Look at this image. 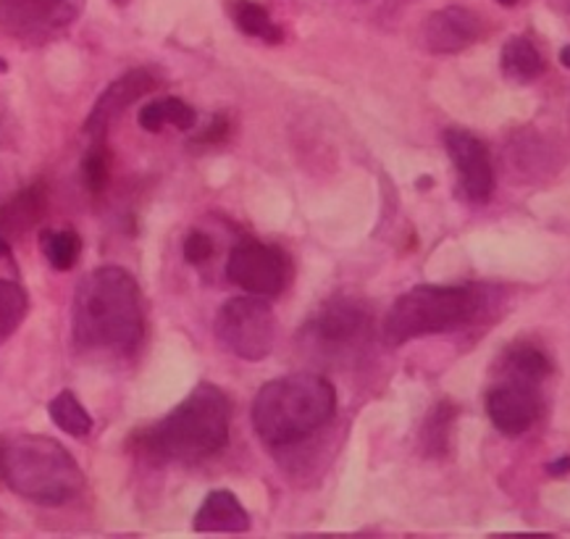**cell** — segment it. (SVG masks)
Listing matches in <instances>:
<instances>
[{
  "label": "cell",
  "instance_id": "9c48e42d",
  "mask_svg": "<svg viewBox=\"0 0 570 539\" xmlns=\"http://www.w3.org/2000/svg\"><path fill=\"white\" fill-rule=\"evenodd\" d=\"M370 316L368 308L353 297H334L318 311L308 332L320 350L347 353L355 345H363L368 337Z\"/></svg>",
  "mask_w": 570,
  "mask_h": 539
},
{
  "label": "cell",
  "instance_id": "4316f807",
  "mask_svg": "<svg viewBox=\"0 0 570 539\" xmlns=\"http://www.w3.org/2000/svg\"><path fill=\"white\" fill-rule=\"evenodd\" d=\"M226 132H230V124H226L224 116H216L213 119V126H208V132L203 134V143H221V140L226 138Z\"/></svg>",
  "mask_w": 570,
  "mask_h": 539
},
{
  "label": "cell",
  "instance_id": "603a6c76",
  "mask_svg": "<svg viewBox=\"0 0 570 539\" xmlns=\"http://www.w3.org/2000/svg\"><path fill=\"white\" fill-rule=\"evenodd\" d=\"M82 180H84V187H88L92 195H103L105 187H109V182H111V151L101 143V140H98V143L92 145V151L84 155Z\"/></svg>",
  "mask_w": 570,
  "mask_h": 539
},
{
  "label": "cell",
  "instance_id": "3957f363",
  "mask_svg": "<svg viewBox=\"0 0 570 539\" xmlns=\"http://www.w3.org/2000/svg\"><path fill=\"white\" fill-rule=\"evenodd\" d=\"M230 397L213 385H197L142 437L145 450L161 460L192 464L216 456L230 443Z\"/></svg>",
  "mask_w": 570,
  "mask_h": 539
},
{
  "label": "cell",
  "instance_id": "4fadbf2b",
  "mask_svg": "<svg viewBox=\"0 0 570 539\" xmlns=\"http://www.w3.org/2000/svg\"><path fill=\"white\" fill-rule=\"evenodd\" d=\"M481 34V21L474 11L450 6V9L434 11L424 24V42L431 53L447 55L460 53L474 45Z\"/></svg>",
  "mask_w": 570,
  "mask_h": 539
},
{
  "label": "cell",
  "instance_id": "8992f818",
  "mask_svg": "<svg viewBox=\"0 0 570 539\" xmlns=\"http://www.w3.org/2000/svg\"><path fill=\"white\" fill-rule=\"evenodd\" d=\"M213 332L232 356L242 360H263L276 343L274 308L261 295L232 297L221 306Z\"/></svg>",
  "mask_w": 570,
  "mask_h": 539
},
{
  "label": "cell",
  "instance_id": "9a60e30c",
  "mask_svg": "<svg viewBox=\"0 0 570 539\" xmlns=\"http://www.w3.org/2000/svg\"><path fill=\"white\" fill-rule=\"evenodd\" d=\"M247 529H251V516L230 489L211 492L195 513V531H203V535H218V531L242 535Z\"/></svg>",
  "mask_w": 570,
  "mask_h": 539
},
{
  "label": "cell",
  "instance_id": "7402d4cb",
  "mask_svg": "<svg viewBox=\"0 0 570 539\" xmlns=\"http://www.w3.org/2000/svg\"><path fill=\"white\" fill-rule=\"evenodd\" d=\"M232 13L240 30L251 34V38L282 42V30L274 24V19L268 17V11L263 9L261 3H255V0H237V3L232 6Z\"/></svg>",
  "mask_w": 570,
  "mask_h": 539
},
{
  "label": "cell",
  "instance_id": "6da1fadb",
  "mask_svg": "<svg viewBox=\"0 0 570 539\" xmlns=\"http://www.w3.org/2000/svg\"><path fill=\"white\" fill-rule=\"evenodd\" d=\"M71 332L82 350L132 353L145 335L138 279L121 266H101L77 285Z\"/></svg>",
  "mask_w": 570,
  "mask_h": 539
},
{
  "label": "cell",
  "instance_id": "ffe728a7",
  "mask_svg": "<svg viewBox=\"0 0 570 539\" xmlns=\"http://www.w3.org/2000/svg\"><path fill=\"white\" fill-rule=\"evenodd\" d=\"M505 368H508L510 379H518V382H526V385L539 387L541 382L550 377L552 366L539 347L520 345V347H512V350L508 353V358H505Z\"/></svg>",
  "mask_w": 570,
  "mask_h": 539
},
{
  "label": "cell",
  "instance_id": "1f68e13d",
  "mask_svg": "<svg viewBox=\"0 0 570 539\" xmlns=\"http://www.w3.org/2000/svg\"><path fill=\"white\" fill-rule=\"evenodd\" d=\"M3 452H6V445L0 443V479H3Z\"/></svg>",
  "mask_w": 570,
  "mask_h": 539
},
{
  "label": "cell",
  "instance_id": "30bf717a",
  "mask_svg": "<svg viewBox=\"0 0 570 539\" xmlns=\"http://www.w3.org/2000/svg\"><path fill=\"white\" fill-rule=\"evenodd\" d=\"M441 140H445L452 166L458 169L462 193L474 203H487L491 190H495V172H491L489 153L481 145V140L466 130H458V126L447 130Z\"/></svg>",
  "mask_w": 570,
  "mask_h": 539
},
{
  "label": "cell",
  "instance_id": "7c38bea8",
  "mask_svg": "<svg viewBox=\"0 0 570 539\" xmlns=\"http://www.w3.org/2000/svg\"><path fill=\"white\" fill-rule=\"evenodd\" d=\"M539 395L537 387L526 382L510 379L505 385L489 389L487 414L497 429L508 437L526 435L539 418Z\"/></svg>",
  "mask_w": 570,
  "mask_h": 539
},
{
  "label": "cell",
  "instance_id": "d6a6232c",
  "mask_svg": "<svg viewBox=\"0 0 570 539\" xmlns=\"http://www.w3.org/2000/svg\"><path fill=\"white\" fill-rule=\"evenodd\" d=\"M497 3H500V6H516L518 0H497Z\"/></svg>",
  "mask_w": 570,
  "mask_h": 539
},
{
  "label": "cell",
  "instance_id": "484cf974",
  "mask_svg": "<svg viewBox=\"0 0 570 539\" xmlns=\"http://www.w3.org/2000/svg\"><path fill=\"white\" fill-rule=\"evenodd\" d=\"M13 145H17V122H13V113L9 105L0 101V148Z\"/></svg>",
  "mask_w": 570,
  "mask_h": 539
},
{
  "label": "cell",
  "instance_id": "5bb4252c",
  "mask_svg": "<svg viewBox=\"0 0 570 539\" xmlns=\"http://www.w3.org/2000/svg\"><path fill=\"white\" fill-rule=\"evenodd\" d=\"M48 209V190L42 182H34L30 187L19 190L9 201L0 203V234L6 240L24 237L32 226L40 224Z\"/></svg>",
  "mask_w": 570,
  "mask_h": 539
},
{
  "label": "cell",
  "instance_id": "5b68a950",
  "mask_svg": "<svg viewBox=\"0 0 570 539\" xmlns=\"http://www.w3.org/2000/svg\"><path fill=\"white\" fill-rule=\"evenodd\" d=\"M481 308V295L462 285H420L395 301L384 316V343L397 347L410 339L439 335L466 326Z\"/></svg>",
  "mask_w": 570,
  "mask_h": 539
},
{
  "label": "cell",
  "instance_id": "ac0fdd59",
  "mask_svg": "<svg viewBox=\"0 0 570 539\" xmlns=\"http://www.w3.org/2000/svg\"><path fill=\"white\" fill-rule=\"evenodd\" d=\"M48 414H51V421L63 435L82 439L92 431V416L71 389H63V393L53 397L51 406H48Z\"/></svg>",
  "mask_w": 570,
  "mask_h": 539
},
{
  "label": "cell",
  "instance_id": "2e32d148",
  "mask_svg": "<svg viewBox=\"0 0 570 539\" xmlns=\"http://www.w3.org/2000/svg\"><path fill=\"white\" fill-rule=\"evenodd\" d=\"M500 67L502 74L510 77V80L531 82L544 72V59H541L539 48L529 38H512L505 42Z\"/></svg>",
  "mask_w": 570,
  "mask_h": 539
},
{
  "label": "cell",
  "instance_id": "d6986e66",
  "mask_svg": "<svg viewBox=\"0 0 570 539\" xmlns=\"http://www.w3.org/2000/svg\"><path fill=\"white\" fill-rule=\"evenodd\" d=\"M40 247L42 253H45L48 264H51L55 272H69V268H74V264L82 255V240L74 230H42Z\"/></svg>",
  "mask_w": 570,
  "mask_h": 539
},
{
  "label": "cell",
  "instance_id": "ba28073f",
  "mask_svg": "<svg viewBox=\"0 0 570 539\" xmlns=\"http://www.w3.org/2000/svg\"><path fill=\"white\" fill-rule=\"evenodd\" d=\"M77 0H0V27L17 40L45 42L77 19Z\"/></svg>",
  "mask_w": 570,
  "mask_h": 539
},
{
  "label": "cell",
  "instance_id": "e0dca14e",
  "mask_svg": "<svg viewBox=\"0 0 570 539\" xmlns=\"http://www.w3.org/2000/svg\"><path fill=\"white\" fill-rule=\"evenodd\" d=\"M197 113L180 98H163V101H151L140 111V126L145 132H161L163 126H176V130H192Z\"/></svg>",
  "mask_w": 570,
  "mask_h": 539
},
{
  "label": "cell",
  "instance_id": "4dcf8cb0",
  "mask_svg": "<svg viewBox=\"0 0 570 539\" xmlns=\"http://www.w3.org/2000/svg\"><path fill=\"white\" fill-rule=\"evenodd\" d=\"M560 63H562V67H566V69H570V45H566V48H562V51H560Z\"/></svg>",
  "mask_w": 570,
  "mask_h": 539
},
{
  "label": "cell",
  "instance_id": "277c9868",
  "mask_svg": "<svg viewBox=\"0 0 570 539\" xmlns=\"http://www.w3.org/2000/svg\"><path fill=\"white\" fill-rule=\"evenodd\" d=\"M3 479L19 498L38 506H67L84 489V471L74 456L42 435H21L6 443Z\"/></svg>",
  "mask_w": 570,
  "mask_h": 539
},
{
  "label": "cell",
  "instance_id": "44dd1931",
  "mask_svg": "<svg viewBox=\"0 0 570 539\" xmlns=\"http://www.w3.org/2000/svg\"><path fill=\"white\" fill-rule=\"evenodd\" d=\"M30 311V297L17 282L0 279V343H6Z\"/></svg>",
  "mask_w": 570,
  "mask_h": 539
},
{
  "label": "cell",
  "instance_id": "52a82bcc",
  "mask_svg": "<svg viewBox=\"0 0 570 539\" xmlns=\"http://www.w3.org/2000/svg\"><path fill=\"white\" fill-rule=\"evenodd\" d=\"M226 276L232 285L251 295H279L289 282V258L276 245L242 240L232 247L230 261H226Z\"/></svg>",
  "mask_w": 570,
  "mask_h": 539
},
{
  "label": "cell",
  "instance_id": "836d02e7",
  "mask_svg": "<svg viewBox=\"0 0 570 539\" xmlns=\"http://www.w3.org/2000/svg\"><path fill=\"white\" fill-rule=\"evenodd\" d=\"M6 69H9V67H6V61L0 59V72H6Z\"/></svg>",
  "mask_w": 570,
  "mask_h": 539
},
{
  "label": "cell",
  "instance_id": "cb8c5ba5",
  "mask_svg": "<svg viewBox=\"0 0 570 539\" xmlns=\"http://www.w3.org/2000/svg\"><path fill=\"white\" fill-rule=\"evenodd\" d=\"M452 418H455V408L450 403H439V406L431 410L429 421H426V429H424V443L431 452L445 450L447 429H450Z\"/></svg>",
  "mask_w": 570,
  "mask_h": 539
},
{
  "label": "cell",
  "instance_id": "f546056e",
  "mask_svg": "<svg viewBox=\"0 0 570 539\" xmlns=\"http://www.w3.org/2000/svg\"><path fill=\"white\" fill-rule=\"evenodd\" d=\"M0 258H11V245L3 234H0Z\"/></svg>",
  "mask_w": 570,
  "mask_h": 539
},
{
  "label": "cell",
  "instance_id": "7a4b0ae2",
  "mask_svg": "<svg viewBox=\"0 0 570 539\" xmlns=\"http://www.w3.org/2000/svg\"><path fill=\"white\" fill-rule=\"evenodd\" d=\"M337 393L318 374H287L253 400V427L268 448H289L316 435L334 418Z\"/></svg>",
  "mask_w": 570,
  "mask_h": 539
},
{
  "label": "cell",
  "instance_id": "d4e9b609",
  "mask_svg": "<svg viewBox=\"0 0 570 539\" xmlns=\"http://www.w3.org/2000/svg\"><path fill=\"white\" fill-rule=\"evenodd\" d=\"M213 251H216V247H213V240L203 232H192L190 237L184 240V258L195 266H201L208 258H213Z\"/></svg>",
  "mask_w": 570,
  "mask_h": 539
},
{
  "label": "cell",
  "instance_id": "83f0119b",
  "mask_svg": "<svg viewBox=\"0 0 570 539\" xmlns=\"http://www.w3.org/2000/svg\"><path fill=\"white\" fill-rule=\"evenodd\" d=\"M547 471H550L552 477H558V479L568 477V474H570V456H560L558 460H552V464L547 466Z\"/></svg>",
  "mask_w": 570,
  "mask_h": 539
},
{
  "label": "cell",
  "instance_id": "8fae6325",
  "mask_svg": "<svg viewBox=\"0 0 570 539\" xmlns=\"http://www.w3.org/2000/svg\"><path fill=\"white\" fill-rule=\"evenodd\" d=\"M155 84L159 82H155V77L147 69H132V72L121 74L116 82H111L101 92V98L92 105L88 122H84V134L95 140V143L103 140L121 113L130 109L132 103H138L140 98L151 95Z\"/></svg>",
  "mask_w": 570,
  "mask_h": 539
},
{
  "label": "cell",
  "instance_id": "f1b7e54d",
  "mask_svg": "<svg viewBox=\"0 0 570 539\" xmlns=\"http://www.w3.org/2000/svg\"><path fill=\"white\" fill-rule=\"evenodd\" d=\"M547 3H550L560 17H570V0H547Z\"/></svg>",
  "mask_w": 570,
  "mask_h": 539
}]
</instances>
